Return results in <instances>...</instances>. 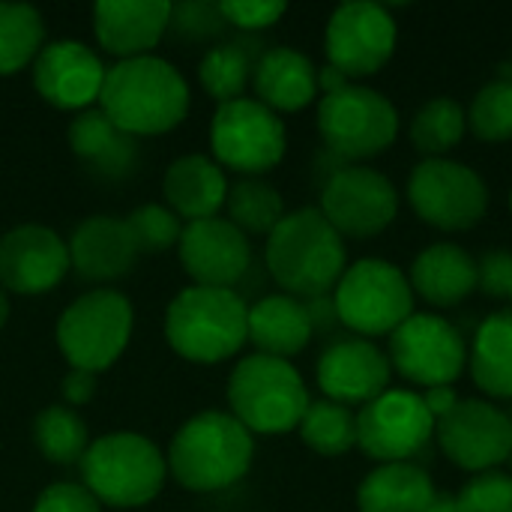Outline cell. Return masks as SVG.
I'll use <instances>...</instances> for the list:
<instances>
[{
    "instance_id": "1",
    "label": "cell",
    "mask_w": 512,
    "mask_h": 512,
    "mask_svg": "<svg viewBox=\"0 0 512 512\" xmlns=\"http://www.w3.org/2000/svg\"><path fill=\"white\" fill-rule=\"evenodd\" d=\"M99 108L132 138L165 135L189 114V84L162 57L120 60L105 72Z\"/></svg>"
},
{
    "instance_id": "2",
    "label": "cell",
    "mask_w": 512,
    "mask_h": 512,
    "mask_svg": "<svg viewBox=\"0 0 512 512\" xmlns=\"http://www.w3.org/2000/svg\"><path fill=\"white\" fill-rule=\"evenodd\" d=\"M264 261L276 285L297 300L327 297L348 267L345 240L318 207L285 213L267 234Z\"/></svg>"
},
{
    "instance_id": "3",
    "label": "cell",
    "mask_w": 512,
    "mask_h": 512,
    "mask_svg": "<svg viewBox=\"0 0 512 512\" xmlns=\"http://www.w3.org/2000/svg\"><path fill=\"white\" fill-rule=\"evenodd\" d=\"M255 459L252 432L225 411H201L180 426L168 450L177 486L210 495L240 483Z\"/></svg>"
},
{
    "instance_id": "4",
    "label": "cell",
    "mask_w": 512,
    "mask_h": 512,
    "mask_svg": "<svg viewBox=\"0 0 512 512\" xmlns=\"http://www.w3.org/2000/svg\"><path fill=\"white\" fill-rule=\"evenodd\" d=\"M165 339L183 360L201 366L231 360L249 342V306L231 288L192 285L171 300Z\"/></svg>"
},
{
    "instance_id": "5",
    "label": "cell",
    "mask_w": 512,
    "mask_h": 512,
    "mask_svg": "<svg viewBox=\"0 0 512 512\" xmlns=\"http://www.w3.org/2000/svg\"><path fill=\"white\" fill-rule=\"evenodd\" d=\"M81 477L99 504L135 510L159 498L168 480V459L138 432H111L87 447Z\"/></svg>"
},
{
    "instance_id": "6",
    "label": "cell",
    "mask_w": 512,
    "mask_h": 512,
    "mask_svg": "<svg viewBox=\"0 0 512 512\" xmlns=\"http://www.w3.org/2000/svg\"><path fill=\"white\" fill-rule=\"evenodd\" d=\"M231 417L252 435H288L312 405L303 375L279 357H243L228 378Z\"/></svg>"
},
{
    "instance_id": "7",
    "label": "cell",
    "mask_w": 512,
    "mask_h": 512,
    "mask_svg": "<svg viewBox=\"0 0 512 512\" xmlns=\"http://www.w3.org/2000/svg\"><path fill=\"white\" fill-rule=\"evenodd\" d=\"M132 303L111 288H93L72 300L57 321V348L72 369H111L132 339Z\"/></svg>"
},
{
    "instance_id": "8",
    "label": "cell",
    "mask_w": 512,
    "mask_h": 512,
    "mask_svg": "<svg viewBox=\"0 0 512 512\" xmlns=\"http://www.w3.org/2000/svg\"><path fill=\"white\" fill-rule=\"evenodd\" d=\"M333 309L336 318L360 336H390L414 315V291L396 264L363 258L345 267L336 282Z\"/></svg>"
},
{
    "instance_id": "9",
    "label": "cell",
    "mask_w": 512,
    "mask_h": 512,
    "mask_svg": "<svg viewBox=\"0 0 512 512\" xmlns=\"http://www.w3.org/2000/svg\"><path fill=\"white\" fill-rule=\"evenodd\" d=\"M318 132L324 144L348 159L363 162L381 156L399 135L396 105L372 87L348 84L318 102Z\"/></svg>"
},
{
    "instance_id": "10",
    "label": "cell",
    "mask_w": 512,
    "mask_h": 512,
    "mask_svg": "<svg viewBox=\"0 0 512 512\" xmlns=\"http://www.w3.org/2000/svg\"><path fill=\"white\" fill-rule=\"evenodd\" d=\"M408 201L426 225L459 234L483 222L489 189L483 177L465 162L423 159L408 177Z\"/></svg>"
},
{
    "instance_id": "11",
    "label": "cell",
    "mask_w": 512,
    "mask_h": 512,
    "mask_svg": "<svg viewBox=\"0 0 512 512\" xmlns=\"http://www.w3.org/2000/svg\"><path fill=\"white\" fill-rule=\"evenodd\" d=\"M210 147L219 165L246 177H258L282 162L288 132L276 111L243 96L216 108L210 120Z\"/></svg>"
},
{
    "instance_id": "12",
    "label": "cell",
    "mask_w": 512,
    "mask_h": 512,
    "mask_svg": "<svg viewBox=\"0 0 512 512\" xmlns=\"http://www.w3.org/2000/svg\"><path fill=\"white\" fill-rule=\"evenodd\" d=\"M399 27L387 6L351 0L333 9L327 30H324V48H327V66L342 72L348 81L369 78L381 72L390 57L396 54Z\"/></svg>"
},
{
    "instance_id": "13",
    "label": "cell",
    "mask_w": 512,
    "mask_h": 512,
    "mask_svg": "<svg viewBox=\"0 0 512 512\" xmlns=\"http://www.w3.org/2000/svg\"><path fill=\"white\" fill-rule=\"evenodd\" d=\"M390 366L411 384L453 387L468 366L465 336L441 315L414 312L396 333H390Z\"/></svg>"
},
{
    "instance_id": "14",
    "label": "cell",
    "mask_w": 512,
    "mask_h": 512,
    "mask_svg": "<svg viewBox=\"0 0 512 512\" xmlns=\"http://www.w3.org/2000/svg\"><path fill=\"white\" fill-rule=\"evenodd\" d=\"M318 210L342 240H366L393 225L399 216V192L381 171L369 165H345L324 183Z\"/></svg>"
},
{
    "instance_id": "15",
    "label": "cell",
    "mask_w": 512,
    "mask_h": 512,
    "mask_svg": "<svg viewBox=\"0 0 512 512\" xmlns=\"http://www.w3.org/2000/svg\"><path fill=\"white\" fill-rule=\"evenodd\" d=\"M435 435L417 390H387L357 414V447L378 465L411 462Z\"/></svg>"
},
{
    "instance_id": "16",
    "label": "cell",
    "mask_w": 512,
    "mask_h": 512,
    "mask_svg": "<svg viewBox=\"0 0 512 512\" xmlns=\"http://www.w3.org/2000/svg\"><path fill=\"white\" fill-rule=\"evenodd\" d=\"M435 435L444 456L474 477L512 459V417L486 399H459L435 426Z\"/></svg>"
},
{
    "instance_id": "17",
    "label": "cell",
    "mask_w": 512,
    "mask_h": 512,
    "mask_svg": "<svg viewBox=\"0 0 512 512\" xmlns=\"http://www.w3.org/2000/svg\"><path fill=\"white\" fill-rule=\"evenodd\" d=\"M72 270L69 246L45 225H18L0 237V288L24 297L54 291Z\"/></svg>"
},
{
    "instance_id": "18",
    "label": "cell",
    "mask_w": 512,
    "mask_h": 512,
    "mask_svg": "<svg viewBox=\"0 0 512 512\" xmlns=\"http://www.w3.org/2000/svg\"><path fill=\"white\" fill-rule=\"evenodd\" d=\"M177 249L183 270L201 288L234 291V285L246 276L252 264V246L246 234L222 216L186 222Z\"/></svg>"
},
{
    "instance_id": "19",
    "label": "cell",
    "mask_w": 512,
    "mask_h": 512,
    "mask_svg": "<svg viewBox=\"0 0 512 512\" xmlns=\"http://www.w3.org/2000/svg\"><path fill=\"white\" fill-rule=\"evenodd\" d=\"M105 72L108 69L93 48L75 39H57L48 42L33 60V87L60 111H87L99 102Z\"/></svg>"
},
{
    "instance_id": "20",
    "label": "cell",
    "mask_w": 512,
    "mask_h": 512,
    "mask_svg": "<svg viewBox=\"0 0 512 512\" xmlns=\"http://www.w3.org/2000/svg\"><path fill=\"white\" fill-rule=\"evenodd\" d=\"M315 378L324 399L345 408H363L390 390L393 366L390 357L369 339H339L321 354Z\"/></svg>"
},
{
    "instance_id": "21",
    "label": "cell",
    "mask_w": 512,
    "mask_h": 512,
    "mask_svg": "<svg viewBox=\"0 0 512 512\" xmlns=\"http://www.w3.org/2000/svg\"><path fill=\"white\" fill-rule=\"evenodd\" d=\"M174 6L165 0H99L93 6L96 42L120 57H147L165 36Z\"/></svg>"
},
{
    "instance_id": "22",
    "label": "cell",
    "mask_w": 512,
    "mask_h": 512,
    "mask_svg": "<svg viewBox=\"0 0 512 512\" xmlns=\"http://www.w3.org/2000/svg\"><path fill=\"white\" fill-rule=\"evenodd\" d=\"M66 246L75 273L87 282L123 279L141 255L126 219L117 216H87Z\"/></svg>"
},
{
    "instance_id": "23",
    "label": "cell",
    "mask_w": 512,
    "mask_h": 512,
    "mask_svg": "<svg viewBox=\"0 0 512 512\" xmlns=\"http://www.w3.org/2000/svg\"><path fill=\"white\" fill-rule=\"evenodd\" d=\"M411 291L435 309L465 303L477 291V261L456 243H432L411 264Z\"/></svg>"
},
{
    "instance_id": "24",
    "label": "cell",
    "mask_w": 512,
    "mask_h": 512,
    "mask_svg": "<svg viewBox=\"0 0 512 512\" xmlns=\"http://www.w3.org/2000/svg\"><path fill=\"white\" fill-rule=\"evenodd\" d=\"M252 84L258 102L270 111H300L315 102L318 96V69L315 63L288 45L270 48L258 57L252 69Z\"/></svg>"
},
{
    "instance_id": "25",
    "label": "cell",
    "mask_w": 512,
    "mask_h": 512,
    "mask_svg": "<svg viewBox=\"0 0 512 512\" xmlns=\"http://www.w3.org/2000/svg\"><path fill=\"white\" fill-rule=\"evenodd\" d=\"M162 195L168 201V210H174L189 222H198L216 216L225 207L228 180L216 159L192 153L168 165L162 180Z\"/></svg>"
},
{
    "instance_id": "26",
    "label": "cell",
    "mask_w": 512,
    "mask_h": 512,
    "mask_svg": "<svg viewBox=\"0 0 512 512\" xmlns=\"http://www.w3.org/2000/svg\"><path fill=\"white\" fill-rule=\"evenodd\" d=\"M315 333L309 306L291 294H270L249 306V342L258 354L288 360L300 354Z\"/></svg>"
},
{
    "instance_id": "27",
    "label": "cell",
    "mask_w": 512,
    "mask_h": 512,
    "mask_svg": "<svg viewBox=\"0 0 512 512\" xmlns=\"http://www.w3.org/2000/svg\"><path fill=\"white\" fill-rule=\"evenodd\" d=\"M72 153L102 177H126L138 162V144L114 126L102 108H87L69 123Z\"/></svg>"
},
{
    "instance_id": "28",
    "label": "cell",
    "mask_w": 512,
    "mask_h": 512,
    "mask_svg": "<svg viewBox=\"0 0 512 512\" xmlns=\"http://www.w3.org/2000/svg\"><path fill=\"white\" fill-rule=\"evenodd\" d=\"M435 498L432 477L417 462L378 465L357 489L360 512H423Z\"/></svg>"
},
{
    "instance_id": "29",
    "label": "cell",
    "mask_w": 512,
    "mask_h": 512,
    "mask_svg": "<svg viewBox=\"0 0 512 512\" xmlns=\"http://www.w3.org/2000/svg\"><path fill=\"white\" fill-rule=\"evenodd\" d=\"M474 384L492 399H512V312L489 315L468 351Z\"/></svg>"
},
{
    "instance_id": "30",
    "label": "cell",
    "mask_w": 512,
    "mask_h": 512,
    "mask_svg": "<svg viewBox=\"0 0 512 512\" xmlns=\"http://www.w3.org/2000/svg\"><path fill=\"white\" fill-rule=\"evenodd\" d=\"M468 132V111L453 96L429 99L411 120V144L426 159H447Z\"/></svg>"
},
{
    "instance_id": "31",
    "label": "cell",
    "mask_w": 512,
    "mask_h": 512,
    "mask_svg": "<svg viewBox=\"0 0 512 512\" xmlns=\"http://www.w3.org/2000/svg\"><path fill=\"white\" fill-rule=\"evenodd\" d=\"M45 48V21L30 3H0V75H15Z\"/></svg>"
},
{
    "instance_id": "32",
    "label": "cell",
    "mask_w": 512,
    "mask_h": 512,
    "mask_svg": "<svg viewBox=\"0 0 512 512\" xmlns=\"http://www.w3.org/2000/svg\"><path fill=\"white\" fill-rule=\"evenodd\" d=\"M300 438L318 456L336 459L357 447V414L339 402H312L300 420Z\"/></svg>"
},
{
    "instance_id": "33",
    "label": "cell",
    "mask_w": 512,
    "mask_h": 512,
    "mask_svg": "<svg viewBox=\"0 0 512 512\" xmlns=\"http://www.w3.org/2000/svg\"><path fill=\"white\" fill-rule=\"evenodd\" d=\"M228 222H234L243 234H270L285 219V201L276 186L261 177H243L228 186Z\"/></svg>"
},
{
    "instance_id": "34",
    "label": "cell",
    "mask_w": 512,
    "mask_h": 512,
    "mask_svg": "<svg viewBox=\"0 0 512 512\" xmlns=\"http://www.w3.org/2000/svg\"><path fill=\"white\" fill-rule=\"evenodd\" d=\"M33 441H36V450L42 453V459H48L54 465L81 462L90 447L84 420L66 405H48L39 411V417L33 423Z\"/></svg>"
},
{
    "instance_id": "35",
    "label": "cell",
    "mask_w": 512,
    "mask_h": 512,
    "mask_svg": "<svg viewBox=\"0 0 512 512\" xmlns=\"http://www.w3.org/2000/svg\"><path fill=\"white\" fill-rule=\"evenodd\" d=\"M252 60L246 54V48L234 45V42H225V45H213L201 63H198V81L201 87L219 102H234V99H243V90L246 84L252 81Z\"/></svg>"
},
{
    "instance_id": "36",
    "label": "cell",
    "mask_w": 512,
    "mask_h": 512,
    "mask_svg": "<svg viewBox=\"0 0 512 512\" xmlns=\"http://www.w3.org/2000/svg\"><path fill=\"white\" fill-rule=\"evenodd\" d=\"M471 132L486 144L512 141V81L501 78L486 84L468 108Z\"/></svg>"
},
{
    "instance_id": "37",
    "label": "cell",
    "mask_w": 512,
    "mask_h": 512,
    "mask_svg": "<svg viewBox=\"0 0 512 512\" xmlns=\"http://www.w3.org/2000/svg\"><path fill=\"white\" fill-rule=\"evenodd\" d=\"M135 243L141 252H165L171 246L180 243V234H183V225H180V216L174 210H168L165 204H144V207H135L126 219Z\"/></svg>"
},
{
    "instance_id": "38",
    "label": "cell",
    "mask_w": 512,
    "mask_h": 512,
    "mask_svg": "<svg viewBox=\"0 0 512 512\" xmlns=\"http://www.w3.org/2000/svg\"><path fill=\"white\" fill-rule=\"evenodd\" d=\"M459 512H512V474H477L456 495Z\"/></svg>"
},
{
    "instance_id": "39",
    "label": "cell",
    "mask_w": 512,
    "mask_h": 512,
    "mask_svg": "<svg viewBox=\"0 0 512 512\" xmlns=\"http://www.w3.org/2000/svg\"><path fill=\"white\" fill-rule=\"evenodd\" d=\"M219 12L234 27L264 30V27L276 24L288 12V6L279 0H228V3H219Z\"/></svg>"
},
{
    "instance_id": "40",
    "label": "cell",
    "mask_w": 512,
    "mask_h": 512,
    "mask_svg": "<svg viewBox=\"0 0 512 512\" xmlns=\"http://www.w3.org/2000/svg\"><path fill=\"white\" fill-rule=\"evenodd\" d=\"M33 512H102V504L78 483H54L42 489Z\"/></svg>"
},
{
    "instance_id": "41",
    "label": "cell",
    "mask_w": 512,
    "mask_h": 512,
    "mask_svg": "<svg viewBox=\"0 0 512 512\" xmlns=\"http://www.w3.org/2000/svg\"><path fill=\"white\" fill-rule=\"evenodd\" d=\"M477 291L495 300H512V255L489 252L477 261Z\"/></svg>"
},
{
    "instance_id": "42",
    "label": "cell",
    "mask_w": 512,
    "mask_h": 512,
    "mask_svg": "<svg viewBox=\"0 0 512 512\" xmlns=\"http://www.w3.org/2000/svg\"><path fill=\"white\" fill-rule=\"evenodd\" d=\"M171 21L177 24V30L183 36H192V39H204V36H213L219 27H222V12H219V3L210 6V3H186V6H177L171 12Z\"/></svg>"
},
{
    "instance_id": "43",
    "label": "cell",
    "mask_w": 512,
    "mask_h": 512,
    "mask_svg": "<svg viewBox=\"0 0 512 512\" xmlns=\"http://www.w3.org/2000/svg\"><path fill=\"white\" fill-rule=\"evenodd\" d=\"M93 396H96V375L93 372H84V369H69V375L63 378L66 408L72 405V411H75V408L87 405Z\"/></svg>"
},
{
    "instance_id": "44",
    "label": "cell",
    "mask_w": 512,
    "mask_h": 512,
    "mask_svg": "<svg viewBox=\"0 0 512 512\" xmlns=\"http://www.w3.org/2000/svg\"><path fill=\"white\" fill-rule=\"evenodd\" d=\"M420 399H423V405H426V411L432 414V420H435V426L459 405V393L453 390V387H429V390H423L420 393Z\"/></svg>"
},
{
    "instance_id": "45",
    "label": "cell",
    "mask_w": 512,
    "mask_h": 512,
    "mask_svg": "<svg viewBox=\"0 0 512 512\" xmlns=\"http://www.w3.org/2000/svg\"><path fill=\"white\" fill-rule=\"evenodd\" d=\"M423 512H459L456 495H447V492H435V498L429 501V507H426Z\"/></svg>"
},
{
    "instance_id": "46",
    "label": "cell",
    "mask_w": 512,
    "mask_h": 512,
    "mask_svg": "<svg viewBox=\"0 0 512 512\" xmlns=\"http://www.w3.org/2000/svg\"><path fill=\"white\" fill-rule=\"evenodd\" d=\"M6 318H9V300H6V291L0 288V330L6 327Z\"/></svg>"
},
{
    "instance_id": "47",
    "label": "cell",
    "mask_w": 512,
    "mask_h": 512,
    "mask_svg": "<svg viewBox=\"0 0 512 512\" xmlns=\"http://www.w3.org/2000/svg\"><path fill=\"white\" fill-rule=\"evenodd\" d=\"M510 210H512V189H510Z\"/></svg>"
}]
</instances>
